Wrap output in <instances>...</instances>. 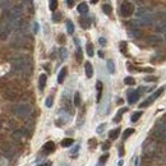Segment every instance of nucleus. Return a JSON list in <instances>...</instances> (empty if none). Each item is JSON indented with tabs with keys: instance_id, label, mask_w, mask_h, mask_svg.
<instances>
[{
	"instance_id": "obj_1",
	"label": "nucleus",
	"mask_w": 166,
	"mask_h": 166,
	"mask_svg": "<svg viewBox=\"0 0 166 166\" xmlns=\"http://www.w3.org/2000/svg\"><path fill=\"white\" fill-rule=\"evenodd\" d=\"M13 70L22 75H29L32 72V61L27 56H17L12 60Z\"/></svg>"
},
{
	"instance_id": "obj_2",
	"label": "nucleus",
	"mask_w": 166,
	"mask_h": 166,
	"mask_svg": "<svg viewBox=\"0 0 166 166\" xmlns=\"http://www.w3.org/2000/svg\"><path fill=\"white\" fill-rule=\"evenodd\" d=\"M143 152L144 156L148 157V159H159L161 155H164L162 151H161L160 144L157 143L156 139H148L146 140V143L143 144Z\"/></svg>"
},
{
	"instance_id": "obj_3",
	"label": "nucleus",
	"mask_w": 166,
	"mask_h": 166,
	"mask_svg": "<svg viewBox=\"0 0 166 166\" xmlns=\"http://www.w3.org/2000/svg\"><path fill=\"white\" fill-rule=\"evenodd\" d=\"M32 113H33L32 106L29 104H26V102H23V104H17L14 107H13V114H14L15 116L22 118V119L29 118L32 115Z\"/></svg>"
},
{
	"instance_id": "obj_4",
	"label": "nucleus",
	"mask_w": 166,
	"mask_h": 166,
	"mask_svg": "<svg viewBox=\"0 0 166 166\" xmlns=\"http://www.w3.org/2000/svg\"><path fill=\"white\" fill-rule=\"evenodd\" d=\"M153 137L159 142H165L166 143V121L159 120L155 125L153 129Z\"/></svg>"
},
{
	"instance_id": "obj_5",
	"label": "nucleus",
	"mask_w": 166,
	"mask_h": 166,
	"mask_svg": "<svg viewBox=\"0 0 166 166\" xmlns=\"http://www.w3.org/2000/svg\"><path fill=\"white\" fill-rule=\"evenodd\" d=\"M134 13V4L129 0H124L120 5V15L123 18H129Z\"/></svg>"
},
{
	"instance_id": "obj_6",
	"label": "nucleus",
	"mask_w": 166,
	"mask_h": 166,
	"mask_svg": "<svg viewBox=\"0 0 166 166\" xmlns=\"http://www.w3.org/2000/svg\"><path fill=\"white\" fill-rule=\"evenodd\" d=\"M3 96L5 97L7 100H9V101H15V100L19 99L20 91L18 88H15V87H7L3 91Z\"/></svg>"
},
{
	"instance_id": "obj_7",
	"label": "nucleus",
	"mask_w": 166,
	"mask_h": 166,
	"mask_svg": "<svg viewBox=\"0 0 166 166\" xmlns=\"http://www.w3.org/2000/svg\"><path fill=\"white\" fill-rule=\"evenodd\" d=\"M22 15H23V9L18 5L13 7L9 12V14H8V17H10V18H22Z\"/></svg>"
},
{
	"instance_id": "obj_8",
	"label": "nucleus",
	"mask_w": 166,
	"mask_h": 166,
	"mask_svg": "<svg viewBox=\"0 0 166 166\" xmlns=\"http://www.w3.org/2000/svg\"><path fill=\"white\" fill-rule=\"evenodd\" d=\"M139 100V92L138 91H133V89H130L129 92H128V102H129L130 105L135 104Z\"/></svg>"
},
{
	"instance_id": "obj_9",
	"label": "nucleus",
	"mask_w": 166,
	"mask_h": 166,
	"mask_svg": "<svg viewBox=\"0 0 166 166\" xmlns=\"http://www.w3.org/2000/svg\"><path fill=\"white\" fill-rule=\"evenodd\" d=\"M55 151V143L49 140V142H46L44 146H42V152L44 153H53Z\"/></svg>"
},
{
	"instance_id": "obj_10",
	"label": "nucleus",
	"mask_w": 166,
	"mask_h": 166,
	"mask_svg": "<svg viewBox=\"0 0 166 166\" xmlns=\"http://www.w3.org/2000/svg\"><path fill=\"white\" fill-rule=\"evenodd\" d=\"M79 24H80V27L82 28L87 29V28L91 27V19H89L87 15H82L79 18Z\"/></svg>"
},
{
	"instance_id": "obj_11",
	"label": "nucleus",
	"mask_w": 166,
	"mask_h": 166,
	"mask_svg": "<svg viewBox=\"0 0 166 166\" xmlns=\"http://www.w3.org/2000/svg\"><path fill=\"white\" fill-rule=\"evenodd\" d=\"M162 41V38H161L160 36H148L147 37V40H146V42L148 45H152V46H155V45H159L160 42Z\"/></svg>"
},
{
	"instance_id": "obj_12",
	"label": "nucleus",
	"mask_w": 166,
	"mask_h": 166,
	"mask_svg": "<svg viewBox=\"0 0 166 166\" xmlns=\"http://www.w3.org/2000/svg\"><path fill=\"white\" fill-rule=\"evenodd\" d=\"M164 91H165V87H160L159 89H157V91H155V92H153L152 95L150 96V97H148V101H150L151 104H152L153 101H155V100H157V99H159V97H160L161 95H162V93H164Z\"/></svg>"
},
{
	"instance_id": "obj_13",
	"label": "nucleus",
	"mask_w": 166,
	"mask_h": 166,
	"mask_svg": "<svg viewBox=\"0 0 166 166\" xmlns=\"http://www.w3.org/2000/svg\"><path fill=\"white\" fill-rule=\"evenodd\" d=\"M46 80H48V75L46 74H41L40 77H38V88H40V91H44L45 89Z\"/></svg>"
},
{
	"instance_id": "obj_14",
	"label": "nucleus",
	"mask_w": 166,
	"mask_h": 166,
	"mask_svg": "<svg viewBox=\"0 0 166 166\" xmlns=\"http://www.w3.org/2000/svg\"><path fill=\"white\" fill-rule=\"evenodd\" d=\"M128 35L130 37H134V38H139L142 36V32H140V29H138V27H133L132 29L128 31Z\"/></svg>"
},
{
	"instance_id": "obj_15",
	"label": "nucleus",
	"mask_w": 166,
	"mask_h": 166,
	"mask_svg": "<svg viewBox=\"0 0 166 166\" xmlns=\"http://www.w3.org/2000/svg\"><path fill=\"white\" fill-rule=\"evenodd\" d=\"M84 70H86L87 78H92V75H93V67H92V64L89 61H87L86 64H84Z\"/></svg>"
},
{
	"instance_id": "obj_16",
	"label": "nucleus",
	"mask_w": 166,
	"mask_h": 166,
	"mask_svg": "<svg viewBox=\"0 0 166 166\" xmlns=\"http://www.w3.org/2000/svg\"><path fill=\"white\" fill-rule=\"evenodd\" d=\"M67 73H68L67 67L61 68L60 72H59V74H58V82H59V83H63V82H64V79H65V77H67Z\"/></svg>"
},
{
	"instance_id": "obj_17",
	"label": "nucleus",
	"mask_w": 166,
	"mask_h": 166,
	"mask_svg": "<svg viewBox=\"0 0 166 166\" xmlns=\"http://www.w3.org/2000/svg\"><path fill=\"white\" fill-rule=\"evenodd\" d=\"M77 10H78L80 14H87V13H88V4L82 1L78 7H77Z\"/></svg>"
},
{
	"instance_id": "obj_18",
	"label": "nucleus",
	"mask_w": 166,
	"mask_h": 166,
	"mask_svg": "<svg viewBox=\"0 0 166 166\" xmlns=\"http://www.w3.org/2000/svg\"><path fill=\"white\" fill-rule=\"evenodd\" d=\"M96 89H97L96 101L100 102L101 101V95H102V82H101V80H97V82H96Z\"/></svg>"
},
{
	"instance_id": "obj_19",
	"label": "nucleus",
	"mask_w": 166,
	"mask_h": 166,
	"mask_svg": "<svg viewBox=\"0 0 166 166\" xmlns=\"http://www.w3.org/2000/svg\"><path fill=\"white\" fill-rule=\"evenodd\" d=\"M151 13H152V10L150 8H139V9L135 12V14H137V17H143V15L151 14Z\"/></svg>"
},
{
	"instance_id": "obj_20",
	"label": "nucleus",
	"mask_w": 166,
	"mask_h": 166,
	"mask_svg": "<svg viewBox=\"0 0 166 166\" xmlns=\"http://www.w3.org/2000/svg\"><path fill=\"white\" fill-rule=\"evenodd\" d=\"M119 134H120V128H115V129L113 130H110V133H109V138L114 140V139H116L119 137Z\"/></svg>"
},
{
	"instance_id": "obj_21",
	"label": "nucleus",
	"mask_w": 166,
	"mask_h": 166,
	"mask_svg": "<svg viewBox=\"0 0 166 166\" xmlns=\"http://www.w3.org/2000/svg\"><path fill=\"white\" fill-rule=\"evenodd\" d=\"M125 111H128V109L127 107H123V109H120L118 111V114L115 115V118H114V123H119L121 120V116H123V114H124Z\"/></svg>"
},
{
	"instance_id": "obj_22",
	"label": "nucleus",
	"mask_w": 166,
	"mask_h": 166,
	"mask_svg": "<svg viewBox=\"0 0 166 166\" xmlns=\"http://www.w3.org/2000/svg\"><path fill=\"white\" fill-rule=\"evenodd\" d=\"M65 24H67V32L69 33V35H73L74 33V24H73V22H72L70 19H68L65 22Z\"/></svg>"
},
{
	"instance_id": "obj_23",
	"label": "nucleus",
	"mask_w": 166,
	"mask_h": 166,
	"mask_svg": "<svg viewBox=\"0 0 166 166\" xmlns=\"http://www.w3.org/2000/svg\"><path fill=\"white\" fill-rule=\"evenodd\" d=\"M102 10H104V13L105 14H107V15H110L113 13V7L110 5V4H104V5H102Z\"/></svg>"
},
{
	"instance_id": "obj_24",
	"label": "nucleus",
	"mask_w": 166,
	"mask_h": 166,
	"mask_svg": "<svg viewBox=\"0 0 166 166\" xmlns=\"http://www.w3.org/2000/svg\"><path fill=\"white\" fill-rule=\"evenodd\" d=\"M75 59H77V61L80 63L83 60V54H82V50H80L79 46H77V51H75Z\"/></svg>"
},
{
	"instance_id": "obj_25",
	"label": "nucleus",
	"mask_w": 166,
	"mask_h": 166,
	"mask_svg": "<svg viewBox=\"0 0 166 166\" xmlns=\"http://www.w3.org/2000/svg\"><path fill=\"white\" fill-rule=\"evenodd\" d=\"M73 143H74V140L72 139V138H64L61 140V146L63 147H70Z\"/></svg>"
},
{
	"instance_id": "obj_26",
	"label": "nucleus",
	"mask_w": 166,
	"mask_h": 166,
	"mask_svg": "<svg viewBox=\"0 0 166 166\" xmlns=\"http://www.w3.org/2000/svg\"><path fill=\"white\" fill-rule=\"evenodd\" d=\"M59 56H60V60H65L67 56H68V51L65 48H60L59 50Z\"/></svg>"
},
{
	"instance_id": "obj_27",
	"label": "nucleus",
	"mask_w": 166,
	"mask_h": 166,
	"mask_svg": "<svg viewBox=\"0 0 166 166\" xmlns=\"http://www.w3.org/2000/svg\"><path fill=\"white\" fill-rule=\"evenodd\" d=\"M134 133V129H133V128H128V129L127 130H124V133H123V139H128V137H130V135L132 134H133Z\"/></svg>"
},
{
	"instance_id": "obj_28",
	"label": "nucleus",
	"mask_w": 166,
	"mask_h": 166,
	"mask_svg": "<svg viewBox=\"0 0 166 166\" xmlns=\"http://www.w3.org/2000/svg\"><path fill=\"white\" fill-rule=\"evenodd\" d=\"M23 1H24V4H26V7H27L28 12L32 14L33 10H35V9H33V1H32V0H23Z\"/></svg>"
},
{
	"instance_id": "obj_29",
	"label": "nucleus",
	"mask_w": 166,
	"mask_h": 166,
	"mask_svg": "<svg viewBox=\"0 0 166 166\" xmlns=\"http://www.w3.org/2000/svg\"><path fill=\"white\" fill-rule=\"evenodd\" d=\"M140 116H142V111H135L133 115H132V118H130V121H132V123H135V121H138Z\"/></svg>"
},
{
	"instance_id": "obj_30",
	"label": "nucleus",
	"mask_w": 166,
	"mask_h": 166,
	"mask_svg": "<svg viewBox=\"0 0 166 166\" xmlns=\"http://www.w3.org/2000/svg\"><path fill=\"white\" fill-rule=\"evenodd\" d=\"M49 8L51 12H55L58 8V0H49Z\"/></svg>"
},
{
	"instance_id": "obj_31",
	"label": "nucleus",
	"mask_w": 166,
	"mask_h": 166,
	"mask_svg": "<svg viewBox=\"0 0 166 166\" xmlns=\"http://www.w3.org/2000/svg\"><path fill=\"white\" fill-rule=\"evenodd\" d=\"M86 51H87V55L88 56H93V54H95V51H93V45L91 42H88L87 46H86Z\"/></svg>"
},
{
	"instance_id": "obj_32",
	"label": "nucleus",
	"mask_w": 166,
	"mask_h": 166,
	"mask_svg": "<svg viewBox=\"0 0 166 166\" xmlns=\"http://www.w3.org/2000/svg\"><path fill=\"white\" fill-rule=\"evenodd\" d=\"M106 65H107V70L110 72V73H115V64H114V61L113 60H107V64H106Z\"/></svg>"
},
{
	"instance_id": "obj_33",
	"label": "nucleus",
	"mask_w": 166,
	"mask_h": 166,
	"mask_svg": "<svg viewBox=\"0 0 166 166\" xmlns=\"http://www.w3.org/2000/svg\"><path fill=\"white\" fill-rule=\"evenodd\" d=\"M124 83L128 84V86H134V84H135V79L133 78V77H125Z\"/></svg>"
},
{
	"instance_id": "obj_34",
	"label": "nucleus",
	"mask_w": 166,
	"mask_h": 166,
	"mask_svg": "<svg viewBox=\"0 0 166 166\" xmlns=\"http://www.w3.org/2000/svg\"><path fill=\"white\" fill-rule=\"evenodd\" d=\"M74 106H80V93L79 92H75L74 93Z\"/></svg>"
},
{
	"instance_id": "obj_35",
	"label": "nucleus",
	"mask_w": 166,
	"mask_h": 166,
	"mask_svg": "<svg viewBox=\"0 0 166 166\" xmlns=\"http://www.w3.org/2000/svg\"><path fill=\"white\" fill-rule=\"evenodd\" d=\"M88 146H89V148H91V150H95V148L97 147V140L95 138H91V139L88 140Z\"/></svg>"
},
{
	"instance_id": "obj_36",
	"label": "nucleus",
	"mask_w": 166,
	"mask_h": 166,
	"mask_svg": "<svg viewBox=\"0 0 166 166\" xmlns=\"http://www.w3.org/2000/svg\"><path fill=\"white\" fill-rule=\"evenodd\" d=\"M53 104H54V97L53 96H49L48 99H46V101H45V106H46V107H51V106H53Z\"/></svg>"
},
{
	"instance_id": "obj_37",
	"label": "nucleus",
	"mask_w": 166,
	"mask_h": 166,
	"mask_svg": "<svg viewBox=\"0 0 166 166\" xmlns=\"http://www.w3.org/2000/svg\"><path fill=\"white\" fill-rule=\"evenodd\" d=\"M107 159H109V155H107V153L102 155V156L100 157V160H99V161H100V164H101V165H104V164L106 162V161H107Z\"/></svg>"
},
{
	"instance_id": "obj_38",
	"label": "nucleus",
	"mask_w": 166,
	"mask_h": 166,
	"mask_svg": "<svg viewBox=\"0 0 166 166\" xmlns=\"http://www.w3.org/2000/svg\"><path fill=\"white\" fill-rule=\"evenodd\" d=\"M120 51L121 53H124V54H127V42L125 41L120 42Z\"/></svg>"
},
{
	"instance_id": "obj_39",
	"label": "nucleus",
	"mask_w": 166,
	"mask_h": 166,
	"mask_svg": "<svg viewBox=\"0 0 166 166\" xmlns=\"http://www.w3.org/2000/svg\"><path fill=\"white\" fill-rule=\"evenodd\" d=\"M8 35H9V29H7V31L1 32V33H0V40H7Z\"/></svg>"
},
{
	"instance_id": "obj_40",
	"label": "nucleus",
	"mask_w": 166,
	"mask_h": 166,
	"mask_svg": "<svg viewBox=\"0 0 166 166\" xmlns=\"http://www.w3.org/2000/svg\"><path fill=\"white\" fill-rule=\"evenodd\" d=\"M61 19V13H55L53 15V20L54 22H59V20Z\"/></svg>"
},
{
	"instance_id": "obj_41",
	"label": "nucleus",
	"mask_w": 166,
	"mask_h": 166,
	"mask_svg": "<svg viewBox=\"0 0 166 166\" xmlns=\"http://www.w3.org/2000/svg\"><path fill=\"white\" fill-rule=\"evenodd\" d=\"M78 151H79V146H75L73 150H72V152H70V155H72V157H75L77 155H78Z\"/></svg>"
},
{
	"instance_id": "obj_42",
	"label": "nucleus",
	"mask_w": 166,
	"mask_h": 166,
	"mask_svg": "<svg viewBox=\"0 0 166 166\" xmlns=\"http://www.w3.org/2000/svg\"><path fill=\"white\" fill-rule=\"evenodd\" d=\"M150 105H151V102L148 101V99H147L146 101H144V102H142V104L139 105V107H147V106H150Z\"/></svg>"
},
{
	"instance_id": "obj_43",
	"label": "nucleus",
	"mask_w": 166,
	"mask_h": 166,
	"mask_svg": "<svg viewBox=\"0 0 166 166\" xmlns=\"http://www.w3.org/2000/svg\"><path fill=\"white\" fill-rule=\"evenodd\" d=\"M74 1H75V0H65L67 5L69 7V8H73L74 7Z\"/></svg>"
},
{
	"instance_id": "obj_44",
	"label": "nucleus",
	"mask_w": 166,
	"mask_h": 166,
	"mask_svg": "<svg viewBox=\"0 0 166 166\" xmlns=\"http://www.w3.org/2000/svg\"><path fill=\"white\" fill-rule=\"evenodd\" d=\"M105 127H106V124H101V125L97 127V133H102L104 129H105Z\"/></svg>"
},
{
	"instance_id": "obj_45",
	"label": "nucleus",
	"mask_w": 166,
	"mask_h": 166,
	"mask_svg": "<svg viewBox=\"0 0 166 166\" xmlns=\"http://www.w3.org/2000/svg\"><path fill=\"white\" fill-rule=\"evenodd\" d=\"M110 148V142H105L104 144H102V150L104 151H107Z\"/></svg>"
},
{
	"instance_id": "obj_46",
	"label": "nucleus",
	"mask_w": 166,
	"mask_h": 166,
	"mask_svg": "<svg viewBox=\"0 0 166 166\" xmlns=\"http://www.w3.org/2000/svg\"><path fill=\"white\" fill-rule=\"evenodd\" d=\"M33 32H35V33L38 32V23H37V22L33 23Z\"/></svg>"
},
{
	"instance_id": "obj_47",
	"label": "nucleus",
	"mask_w": 166,
	"mask_h": 166,
	"mask_svg": "<svg viewBox=\"0 0 166 166\" xmlns=\"http://www.w3.org/2000/svg\"><path fill=\"white\" fill-rule=\"evenodd\" d=\"M99 42H100V44H101L102 46H105V45H106V40H105L104 37H100V38H99Z\"/></svg>"
},
{
	"instance_id": "obj_48",
	"label": "nucleus",
	"mask_w": 166,
	"mask_h": 166,
	"mask_svg": "<svg viewBox=\"0 0 166 166\" xmlns=\"http://www.w3.org/2000/svg\"><path fill=\"white\" fill-rule=\"evenodd\" d=\"M156 79H157L156 77H147V78H146L147 82H152V80H156Z\"/></svg>"
},
{
	"instance_id": "obj_49",
	"label": "nucleus",
	"mask_w": 166,
	"mask_h": 166,
	"mask_svg": "<svg viewBox=\"0 0 166 166\" xmlns=\"http://www.w3.org/2000/svg\"><path fill=\"white\" fill-rule=\"evenodd\" d=\"M59 42H61V44H64V42H65V40H64V35L59 36Z\"/></svg>"
},
{
	"instance_id": "obj_50",
	"label": "nucleus",
	"mask_w": 166,
	"mask_h": 166,
	"mask_svg": "<svg viewBox=\"0 0 166 166\" xmlns=\"http://www.w3.org/2000/svg\"><path fill=\"white\" fill-rule=\"evenodd\" d=\"M123 155H124V148H123V147H120V150H119V156H123Z\"/></svg>"
},
{
	"instance_id": "obj_51",
	"label": "nucleus",
	"mask_w": 166,
	"mask_h": 166,
	"mask_svg": "<svg viewBox=\"0 0 166 166\" xmlns=\"http://www.w3.org/2000/svg\"><path fill=\"white\" fill-rule=\"evenodd\" d=\"M37 166H51V162H45V164H40Z\"/></svg>"
},
{
	"instance_id": "obj_52",
	"label": "nucleus",
	"mask_w": 166,
	"mask_h": 166,
	"mask_svg": "<svg viewBox=\"0 0 166 166\" xmlns=\"http://www.w3.org/2000/svg\"><path fill=\"white\" fill-rule=\"evenodd\" d=\"M99 55H100V58H102V56H104V53H102V51H100Z\"/></svg>"
},
{
	"instance_id": "obj_53",
	"label": "nucleus",
	"mask_w": 166,
	"mask_h": 166,
	"mask_svg": "<svg viewBox=\"0 0 166 166\" xmlns=\"http://www.w3.org/2000/svg\"><path fill=\"white\" fill-rule=\"evenodd\" d=\"M97 1H99V0H91V3H92V4H96Z\"/></svg>"
},
{
	"instance_id": "obj_54",
	"label": "nucleus",
	"mask_w": 166,
	"mask_h": 166,
	"mask_svg": "<svg viewBox=\"0 0 166 166\" xmlns=\"http://www.w3.org/2000/svg\"><path fill=\"white\" fill-rule=\"evenodd\" d=\"M119 166H123V160H121V161H119Z\"/></svg>"
},
{
	"instance_id": "obj_55",
	"label": "nucleus",
	"mask_w": 166,
	"mask_h": 166,
	"mask_svg": "<svg viewBox=\"0 0 166 166\" xmlns=\"http://www.w3.org/2000/svg\"><path fill=\"white\" fill-rule=\"evenodd\" d=\"M97 166H102V165H101V164H99V165H97Z\"/></svg>"
},
{
	"instance_id": "obj_56",
	"label": "nucleus",
	"mask_w": 166,
	"mask_h": 166,
	"mask_svg": "<svg viewBox=\"0 0 166 166\" xmlns=\"http://www.w3.org/2000/svg\"><path fill=\"white\" fill-rule=\"evenodd\" d=\"M164 35H165V37H166V33H164Z\"/></svg>"
}]
</instances>
